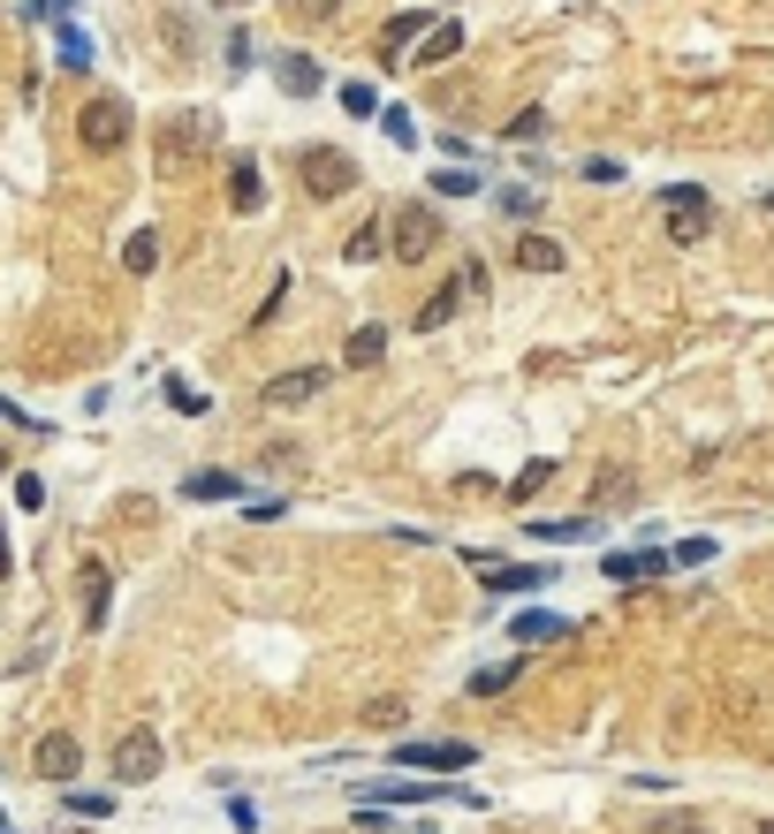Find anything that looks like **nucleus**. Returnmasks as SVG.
I'll list each match as a JSON object with an SVG mask.
<instances>
[{"instance_id": "obj_1", "label": "nucleus", "mask_w": 774, "mask_h": 834, "mask_svg": "<svg viewBox=\"0 0 774 834\" xmlns=\"http://www.w3.org/2000/svg\"><path fill=\"white\" fill-rule=\"evenodd\" d=\"M297 182H304V198L335 206V198L357 190V160H349L343 145H304V152H297Z\"/></svg>"}, {"instance_id": "obj_2", "label": "nucleus", "mask_w": 774, "mask_h": 834, "mask_svg": "<svg viewBox=\"0 0 774 834\" xmlns=\"http://www.w3.org/2000/svg\"><path fill=\"white\" fill-rule=\"evenodd\" d=\"M661 206H668V244H676V250L706 244V228H714V190H698V182H668V190H661Z\"/></svg>"}, {"instance_id": "obj_3", "label": "nucleus", "mask_w": 774, "mask_h": 834, "mask_svg": "<svg viewBox=\"0 0 774 834\" xmlns=\"http://www.w3.org/2000/svg\"><path fill=\"white\" fill-rule=\"evenodd\" d=\"M129 99H115V91H99L85 115H77V137H85V152H122L129 145Z\"/></svg>"}, {"instance_id": "obj_4", "label": "nucleus", "mask_w": 774, "mask_h": 834, "mask_svg": "<svg viewBox=\"0 0 774 834\" xmlns=\"http://www.w3.org/2000/svg\"><path fill=\"white\" fill-rule=\"evenodd\" d=\"M387 258H403V266H418V258H433V244H440V212L433 206H395V220H387Z\"/></svg>"}, {"instance_id": "obj_5", "label": "nucleus", "mask_w": 774, "mask_h": 834, "mask_svg": "<svg viewBox=\"0 0 774 834\" xmlns=\"http://www.w3.org/2000/svg\"><path fill=\"white\" fill-rule=\"evenodd\" d=\"M198 152H214V115H175V122L160 129V175L190 167Z\"/></svg>"}, {"instance_id": "obj_6", "label": "nucleus", "mask_w": 774, "mask_h": 834, "mask_svg": "<svg viewBox=\"0 0 774 834\" xmlns=\"http://www.w3.org/2000/svg\"><path fill=\"white\" fill-rule=\"evenodd\" d=\"M472 758H478L472 744H395V751H387V766H395V774H464Z\"/></svg>"}, {"instance_id": "obj_7", "label": "nucleus", "mask_w": 774, "mask_h": 834, "mask_svg": "<svg viewBox=\"0 0 774 834\" xmlns=\"http://www.w3.org/2000/svg\"><path fill=\"white\" fill-rule=\"evenodd\" d=\"M160 766H168V744L152 728H129L122 744H115V782H152Z\"/></svg>"}, {"instance_id": "obj_8", "label": "nucleus", "mask_w": 774, "mask_h": 834, "mask_svg": "<svg viewBox=\"0 0 774 834\" xmlns=\"http://www.w3.org/2000/svg\"><path fill=\"white\" fill-rule=\"evenodd\" d=\"M327 365H304V373H281V379H266V387H258V403H266V410H297V403H311V395H319V387H327Z\"/></svg>"}, {"instance_id": "obj_9", "label": "nucleus", "mask_w": 774, "mask_h": 834, "mask_svg": "<svg viewBox=\"0 0 774 834\" xmlns=\"http://www.w3.org/2000/svg\"><path fill=\"white\" fill-rule=\"evenodd\" d=\"M607 584H645V577H668L676 569V554H661V546H631V554H601Z\"/></svg>"}, {"instance_id": "obj_10", "label": "nucleus", "mask_w": 774, "mask_h": 834, "mask_svg": "<svg viewBox=\"0 0 774 834\" xmlns=\"http://www.w3.org/2000/svg\"><path fill=\"white\" fill-rule=\"evenodd\" d=\"M638 500V470L631 463H601V478H593V516H623Z\"/></svg>"}, {"instance_id": "obj_11", "label": "nucleus", "mask_w": 774, "mask_h": 834, "mask_svg": "<svg viewBox=\"0 0 774 834\" xmlns=\"http://www.w3.org/2000/svg\"><path fill=\"white\" fill-rule=\"evenodd\" d=\"M478 577H486V592H502V599H509V592H547L555 569H547V562H486Z\"/></svg>"}, {"instance_id": "obj_12", "label": "nucleus", "mask_w": 774, "mask_h": 834, "mask_svg": "<svg viewBox=\"0 0 774 834\" xmlns=\"http://www.w3.org/2000/svg\"><path fill=\"white\" fill-rule=\"evenodd\" d=\"M31 766H39L46 782H77V766H85V744H77V736H39Z\"/></svg>"}, {"instance_id": "obj_13", "label": "nucleus", "mask_w": 774, "mask_h": 834, "mask_svg": "<svg viewBox=\"0 0 774 834\" xmlns=\"http://www.w3.org/2000/svg\"><path fill=\"white\" fill-rule=\"evenodd\" d=\"M464 296H472V281H464V274H448V281H440V289L426 296V311H418V319H410V327H418V334L448 327V319H456V311H464Z\"/></svg>"}, {"instance_id": "obj_14", "label": "nucleus", "mask_w": 774, "mask_h": 834, "mask_svg": "<svg viewBox=\"0 0 774 834\" xmlns=\"http://www.w3.org/2000/svg\"><path fill=\"white\" fill-rule=\"evenodd\" d=\"M569 615H547V607H524V615H509V637L516 645H555V637H569Z\"/></svg>"}, {"instance_id": "obj_15", "label": "nucleus", "mask_w": 774, "mask_h": 834, "mask_svg": "<svg viewBox=\"0 0 774 834\" xmlns=\"http://www.w3.org/2000/svg\"><path fill=\"white\" fill-rule=\"evenodd\" d=\"M464 53V23L448 16V23H433L426 39H418V53H410V69H440V61H456Z\"/></svg>"}, {"instance_id": "obj_16", "label": "nucleus", "mask_w": 774, "mask_h": 834, "mask_svg": "<svg viewBox=\"0 0 774 834\" xmlns=\"http://www.w3.org/2000/svg\"><path fill=\"white\" fill-rule=\"evenodd\" d=\"M509 258L524 266V274H562V266H569V250H562L555 236H516Z\"/></svg>"}, {"instance_id": "obj_17", "label": "nucleus", "mask_w": 774, "mask_h": 834, "mask_svg": "<svg viewBox=\"0 0 774 834\" xmlns=\"http://www.w3.org/2000/svg\"><path fill=\"white\" fill-rule=\"evenodd\" d=\"M380 357H387V327H380V319H365V327L349 334L343 365H349V373H373V365H380Z\"/></svg>"}, {"instance_id": "obj_18", "label": "nucleus", "mask_w": 774, "mask_h": 834, "mask_svg": "<svg viewBox=\"0 0 774 834\" xmlns=\"http://www.w3.org/2000/svg\"><path fill=\"white\" fill-rule=\"evenodd\" d=\"M228 198H236V212H258V206H266V175H258L251 152L228 167Z\"/></svg>"}, {"instance_id": "obj_19", "label": "nucleus", "mask_w": 774, "mask_h": 834, "mask_svg": "<svg viewBox=\"0 0 774 834\" xmlns=\"http://www.w3.org/2000/svg\"><path fill=\"white\" fill-rule=\"evenodd\" d=\"M601 532V516H539L532 524V539H547V546H577V539H593Z\"/></svg>"}, {"instance_id": "obj_20", "label": "nucleus", "mask_w": 774, "mask_h": 834, "mask_svg": "<svg viewBox=\"0 0 774 834\" xmlns=\"http://www.w3.org/2000/svg\"><path fill=\"white\" fill-rule=\"evenodd\" d=\"M107 607H115V577H107L99 562H85V623L107 629Z\"/></svg>"}, {"instance_id": "obj_21", "label": "nucleus", "mask_w": 774, "mask_h": 834, "mask_svg": "<svg viewBox=\"0 0 774 834\" xmlns=\"http://www.w3.org/2000/svg\"><path fill=\"white\" fill-rule=\"evenodd\" d=\"M182 494H190V500H236V494H244V478H236V470H190V478H182Z\"/></svg>"}, {"instance_id": "obj_22", "label": "nucleus", "mask_w": 774, "mask_h": 834, "mask_svg": "<svg viewBox=\"0 0 774 834\" xmlns=\"http://www.w3.org/2000/svg\"><path fill=\"white\" fill-rule=\"evenodd\" d=\"M319 61H311V53H281V91H289V99H311V91H319Z\"/></svg>"}, {"instance_id": "obj_23", "label": "nucleus", "mask_w": 774, "mask_h": 834, "mask_svg": "<svg viewBox=\"0 0 774 834\" xmlns=\"http://www.w3.org/2000/svg\"><path fill=\"white\" fill-rule=\"evenodd\" d=\"M343 258H349V266H365V258H387V220H365V228H349Z\"/></svg>"}, {"instance_id": "obj_24", "label": "nucleus", "mask_w": 774, "mask_h": 834, "mask_svg": "<svg viewBox=\"0 0 774 834\" xmlns=\"http://www.w3.org/2000/svg\"><path fill=\"white\" fill-rule=\"evenodd\" d=\"M426 31H433V16H426V8H410V16H395V23H387V31H380V46H387V53H395V46L426 39Z\"/></svg>"}, {"instance_id": "obj_25", "label": "nucleus", "mask_w": 774, "mask_h": 834, "mask_svg": "<svg viewBox=\"0 0 774 834\" xmlns=\"http://www.w3.org/2000/svg\"><path fill=\"white\" fill-rule=\"evenodd\" d=\"M122 266H129V274H152V266H160V236H152V228H137V236L122 244Z\"/></svg>"}, {"instance_id": "obj_26", "label": "nucleus", "mask_w": 774, "mask_h": 834, "mask_svg": "<svg viewBox=\"0 0 774 834\" xmlns=\"http://www.w3.org/2000/svg\"><path fill=\"white\" fill-rule=\"evenodd\" d=\"M539 486H555V463H547V456H539V463H524V470L509 478V494H502V500H532Z\"/></svg>"}, {"instance_id": "obj_27", "label": "nucleus", "mask_w": 774, "mask_h": 834, "mask_svg": "<svg viewBox=\"0 0 774 834\" xmlns=\"http://www.w3.org/2000/svg\"><path fill=\"white\" fill-rule=\"evenodd\" d=\"M653 834H714L691 804H668V812H653Z\"/></svg>"}, {"instance_id": "obj_28", "label": "nucleus", "mask_w": 774, "mask_h": 834, "mask_svg": "<svg viewBox=\"0 0 774 834\" xmlns=\"http://www.w3.org/2000/svg\"><path fill=\"white\" fill-rule=\"evenodd\" d=\"M502 137H509V145H539V137H547V115H539V107H524V115H509Z\"/></svg>"}, {"instance_id": "obj_29", "label": "nucleus", "mask_w": 774, "mask_h": 834, "mask_svg": "<svg viewBox=\"0 0 774 834\" xmlns=\"http://www.w3.org/2000/svg\"><path fill=\"white\" fill-rule=\"evenodd\" d=\"M433 190H440V198H472V190H478V167H472V175H464V167H440V175H433Z\"/></svg>"}, {"instance_id": "obj_30", "label": "nucleus", "mask_w": 774, "mask_h": 834, "mask_svg": "<svg viewBox=\"0 0 774 834\" xmlns=\"http://www.w3.org/2000/svg\"><path fill=\"white\" fill-rule=\"evenodd\" d=\"M343 115H357V122L380 115V91H373V83H343Z\"/></svg>"}, {"instance_id": "obj_31", "label": "nucleus", "mask_w": 774, "mask_h": 834, "mask_svg": "<svg viewBox=\"0 0 774 834\" xmlns=\"http://www.w3.org/2000/svg\"><path fill=\"white\" fill-rule=\"evenodd\" d=\"M509 683H516V667H478V675H472V698H502Z\"/></svg>"}, {"instance_id": "obj_32", "label": "nucleus", "mask_w": 774, "mask_h": 834, "mask_svg": "<svg viewBox=\"0 0 774 834\" xmlns=\"http://www.w3.org/2000/svg\"><path fill=\"white\" fill-rule=\"evenodd\" d=\"M61 69H91V39L69 31V23H61Z\"/></svg>"}, {"instance_id": "obj_33", "label": "nucleus", "mask_w": 774, "mask_h": 834, "mask_svg": "<svg viewBox=\"0 0 774 834\" xmlns=\"http://www.w3.org/2000/svg\"><path fill=\"white\" fill-rule=\"evenodd\" d=\"M380 129L395 145H418V122H410V107H380Z\"/></svg>"}, {"instance_id": "obj_34", "label": "nucleus", "mask_w": 774, "mask_h": 834, "mask_svg": "<svg viewBox=\"0 0 774 834\" xmlns=\"http://www.w3.org/2000/svg\"><path fill=\"white\" fill-rule=\"evenodd\" d=\"M403 698H365V728H395V721H403Z\"/></svg>"}, {"instance_id": "obj_35", "label": "nucleus", "mask_w": 774, "mask_h": 834, "mask_svg": "<svg viewBox=\"0 0 774 834\" xmlns=\"http://www.w3.org/2000/svg\"><path fill=\"white\" fill-rule=\"evenodd\" d=\"M69 812H77V820H107V812H115V796H91V790H77V796H69Z\"/></svg>"}, {"instance_id": "obj_36", "label": "nucleus", "mask_w": 774, "mask_h": 834, "mask_svg": "<svg viewBox=\"0 0 774 834\" xmlns=\"http://www.w3.org/2000/svg\"><path fill=\"white\" fill-rule=\"evenodd\" d=\"M676 554V569H698V562H714V539H684V546H668Z\"/></svg>"}, {"instance_id": "obj_37", "label": "nucleus", "mask_w": 774, "mask_h": 834, "mask_svg": "<svg viewBox=\"0 0 774 834\" xmlns=\"http://www.w3.org/2000/svg\"><path fill=\"white\" fill-rule=\"evenodd\" d=\"M168 403H175L182 417H198V410H206V395H198V387H182V379H168Z\"/></svg>"}, {"instance_id": "obj_38", "label": "nucleus", "mask_w": 774, "mask_h": 834, "mask_svg": "<svg viewBox=\"0 0 774 834\" xmlns=\"http://www.w3.org/2000/svg\"><path fill=\"white\" fill-rule=\"evenodd\" d=\"M502 206H509V220H532V212H539V190H502Z\"/></svg>"}, {"instance_id": "obj_39", "label": "nucleus", "mask_w": 774, "mask_h": 834, "mask_svg": "<svg viewBox=\"0 0 774 834\" xmlns=\"http://www.w3.org/2000/svg\"><path fill=\"white\" fill-rule=\"evenodd\" d=\"M16 508H46V478L23 470V478H16Z\"/></svg>"}, {"instance_id": "obj_40", "label": "nucleus", "mask_w": 774, "mask_h": 834, "mask_svg": "<svg viewBox=\"0 0 774 834\" xmlns=\"http://www.w3.org/2000/svg\"><path fill=\"white\" fill-rule=\"evenodd\" d=\"M585 182H623V160H585Z\"/></svg>"}, {"instance_id": "obj_41", "label": "nucleus", "mask_w": 774, "mask_h": 834, "mask_svg": "<svg viewBox=\"0 0 774 834\" xmlns=\"http://www.w3.org/2000/svg\"><path fill=\"white\" fill-rule=\"evenodd\" d=\"M0 417H8V425H16V433H46L39 417H23V410H16V403H8V395H0Z\"/></svg>"}, {"instance_id": "obj_42", "label": "nucleus", "mask_w": 774, "mask_h": 834, "mask_svg": "<svg viewBox=\"0 0 774 834\" xmlns=\"http://www.w3.org/2000/svg\"><path fill=\"white\" fill-rule=\"evenodd\" d=\"M31 16H46V23H61V16H69V0H31Z\"/></svg>"}, {"instance_id": "obj_43", "label": "nucleus", "mask_w": 774, "mask_h": 834, "mask_svg": "<svg viewBox=\"0 0 774 834\" xmlns=\"http://www.w3.org/2000/svg\"><path fill=\"white\" fill-rule=\"evenodd\" d=\"M304 16H335V8H343V0H297Z\"/></svg>"}, {"instance_id": "obj_44", "label": "nucleus", "mask_w": 774, "mask_h": 834, "mask_svg": "<svg viewBox=\"0 0 774 834\" xmlns=\"http://www.w3.org/2000/svg\"><path fill=\"white\" fill-rule=\"evenodd\" d=\"M8 562H16V554H8V532H0V577H8Z\"/></svg>"}, {"instance_id": "obj_45", "label": "nucleus", "mask_w": 774, "mask_h": 834, "mask_svg": "<svg viewBox=\"0 0 774 834\" xmlns=\"http://www.w3.org/2000/svg\"><path fill=\"white\" fill-rule=\"evenodd\" d=\"M760 834H774V820H767V827H760Z\"/></svg>"}, {"instance_id": "obj_46", "label": "nucleus", "mask_w": 774, "mask_h": 834, "mask_svg": "<svg viewBox=\"0 0 774 834\" xmlns=\"http://www.w3.org/2000/svg\"><path fill=\"white\" fill-rule=\"evenodd\" d=\"M767 212H774V190H767Z\"/></svg>"}, {"instance_id": "obj_47", "label": "nucleus", "mask_w": 774, "mask_h": 834, "mask_svg": "<svg viewBox=\"0 0 774 834\" xmlns=\"http://www.w3.org/2000/svg\"><path fill=\"white\" fill-rule=\"evenodd\" d=\"M0 834H8V820H0Z\"/></svg>"}, {"instance_id": "obj_48", "label": "nucleus", "mask_w": 774, "mask_h": 834, "mask_svg": "<svg viewBox=\"0 0 774 834\" xmlns=\"http://www.w3.org/2000/svg\"><path fill=\"white\" fill-rule=\"evenodd\" d=\"M0 463H8V456H0Z\"/></svg>"}]
</instances>
